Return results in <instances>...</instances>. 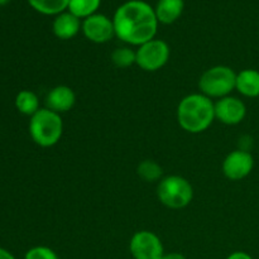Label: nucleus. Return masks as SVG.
<instances>
[{"label": "nucleus", "instance_id": "obj_15", "mask_svg": "<svg viewBox=\"0 0 259 259\" xmlns=\"http://www.w3.org/2000/svg\"><path fill=\"white\" fill-rule=\"evenodd\" d=\"M15 108L20 114L32 116L39 110V99L37 94L30 90H22L15 96Z\"/></svg>", "mask_w": 259, "mask_h": 259}, {"label": "nucleus", "instance_id": "obj_7", "mask_svg": "<svg viewBox=\"0 0 259 259\" xmlns=\"http://www.w3.org/2000/svg\"><path fill=\"white\" fill-rule=\"evenodd\" d=\"M129 250L134 259H159L164 254L159 237L149 230L137 232L129 243Z\"/></svg>", "mask_w": 259, "mask_h": 259}, {"label": "nucleus", "instance_id": "obj_22", "mask_svg": "<svg viewBox=\"0 0 259 259\" xmlns=\"http://www.w3.org/2000/svg\"><path fill=\"white\" fill-rule=\"evenodd\" d=\"M159 259H186L185 255H182L181 253H177V252H172V253H164Z\"/></svg>", "mask_w": 259, "mask_h": 259}, {"label": "nucleus", "instance_id": "obj_20", "mask_svg": "<svg viewBox=\"0 0 259 259\" xmlns=\"http://www.w3.org/2000/svg\"><path fill=\"white\" fill-rule=\"evenodd\" d=\"M24 259H61L60 255L51 249L50 247H45V245H37L33 247L25 253Z\"/></svg>", "mask_w": 259, "mask_h": 259}, {"label": "nucleus", "instance_id": "obj_19", "mask_svg": "<svg viewBox=\"0 0 259 259\" xmlns=\"http://www.w3.org/2000/svg\"><path fill=\"white\" fill-rule=\"evenodd\" d=\"M111 62L119 68L131 67L137 62V52L131 47L115 48L111 53Z\"/></svg>", "mask_w": 259, "mask_h": 259}, {"label": "nucleus", "instance_id": "obj_16", "mask_svg": "<svg viewBox=\"0 0 259 259\" xmlns=\"http://www.w3.org/2000/svg\"><path fill=\"white\" fill-rule=\"evenodd\" d=\"M30 7L46 15H58L68 9L70 0H28Z\"/></svg>", "mask_w": 259, "mask_h": 259}, {"label": "nucleus", "instance_id": "obj_14", "mask_svg": "<svg viewBox=\"0 0 259 259\" xmlns=\"http://www.w3.org/2000/svg\"><path fill=\"white\" fill-rule=\"evenodd\" d=\"M184 0H158L154 13L158 19V23L162 24H172L181 17L184 12Z\"/></svg>", "mask_w": 259, "mask_h": 259}, {"label": "nucleus", "instance_id": "obj_3", "mask_svg": "<svg viewBox=\"0 0 259 259\" xmlns=\"http://www.w3.org/2000/svg\"><path fill=\"white\" fill-rule=\"evenodd\" d=\"M63 121L61 114L40 108L29 119V136L35 144L43 148L53 147L61 141Z\"/></svg>", "mask_w": 259, "mask_h": 259}, {"label": "nucleus", "instance_id": "obj_12", "mask_svg": "<svg viewBox=\"0 0 259 259\" xmlns=\"http://www.w3.org/2000/svg\"><path fill=\"white\" fill-rule=\"evenodd\" d=\"M81 25H82V23H81L80 18H77L67 10V12L56 15L52 23V30L56 37L66 40L75 37L80 32Z\"/></svg>", "mask_w": 259, "mask_h": 259}, {"label": "nucleus", "instance_id": "obj_21", "mask_svg": "<svg viewBox=\"0 0 259 259\" xmlns=\"http://www.w3.org/2000/svg\"><path fill=\"white\" fill-rule=\"evenodd\" d=\"M227 259H253V258H252V255L248 254V253L238 250V252L232 253V254H230Z\"/></svg>", "mask_w": 259, "mask_h": 259}, {"label": "nucleus", "instance_id": "obj_10", "mask_svg": "<svg viewBox=\"0 0 259 259\" xmlns=\"http://www.w3.org/2000/svg\"><path fill=\"white\" fill-rule=\"evenodd\" d=\"M247 115V106L240 99L225 96L215 103V119L227 125L242 123Z\"/></svg>", "mask_w": 259, "mask_h": 259}, {"label": "nucleus", "instance_id": "obj_6", "mask_svg": "<svg viewBox=\"0 0 259 259\" xmlns=\"http://www.w3.org/2000/svg\"><path fill=\"white\" fill-rule=\"evenodd\" d=\"M137 65L144 71L154 72L158 71L168 62L171 50L167 42L162 39L148 40L137 48Z\"/></svg>", "mask_w": 259, "mask_h": 259}, {"label": "nucleus", "instance_id": "obj_2", "mask_svg": "<svg viewBox=\"0 0 259 259\" xmlns=\"http://www.w3.org/2000/svg\"><path fill=\"white\" fill-rule=\"evenodd\" d=\"M215 120V103L204 94H190L177 106V121L184 131L199 134Z\"/></svg>", "mask_w": 259, "mask_h": 259}, {"label": "nucleus", "instance_id": "obj_4", "mask_svg": "<svg viewBox=\"0 0 259 259\" xmlns=\"http://www.w3.org/2000/svg\"><path fill=\"white\" fill-rule=\"evenodd\" d=\"M157 196L168 209L180 210L189 206L194 199V189L190 181L179 175L162 177L157 186Z\"/></svg>", "mask_w": 259, "mask_h": 259}, {"label": "nucleus", "instance_id": "obj_1", "mask_svg": "<svg viewBox=\"0 0 259 259\" xmlns=\"http://www.w3.org/2000/svg\"><path fill=\"white\" fill-rule=\"evenodd\" d=\"M115 37L131 46H141L154 39L158 29V19L148 3L129 0L116 9L113 17Z\"/></svg>", "mask_w": 259, "mask_h": 259}, {"label": "nucleus", "instance_id": "obj_11", "mask_svg": "<svg viewBox=\"0 0 259 259\" xmlns=\"http://www.w3.org/2000/svg\"><path fill=\"white\" fill-rule=\"evenodd\" d=\"M76 103V95L71 88L66 85H58L51 89L46 96V108L57 114L70 111Z\"/></svg>", "mask_w": 259, "mask_h": 259}, {"label": "nucleus", "instance_id": "obj_13", "mask_svg": "<svg viewBox=\"0 0 259 259\" xmlns=\"http://www.w3.org/2000/svg\"><path fill=\"white\" fill-rule=\"evenodd\" d=\"M235 90L245 98L259 96V71L254 68H245L237 73Z\"/></svg>", "mask_w": 259, "mask_h": 259}, {"label": "nucleus", "instance_id": "obj_24", "mask_svg": "<svg viewBox=\"0 0 259 259\" xmlns=\"http://www.w3.org/2000/svg\"><path fill=\"white\" fill-rule=\"evenodd\" d=\"M10 0H0V5H5V4H8Z\"/></svg>", "mask_w": 259, "mask_h": 259}, {"label": "nucleus", "instance_id": "obj_5", "mask_svg": "<svg viewBox=\"0 0 259 259\" xmlns=\"http://www.w3.org/2000/svg\"><path fill=\"white\" fill-rule=\"evenodd\" d=\"M237 72L229 66H214L201 75L199 89L201 94L210 99H222L229 96L235 90Z\"/></svg>", "mask_w": 259, "mask_h": 259}, {"label": "nucleus", "instance_id": "obj_9", "mask_svg": "<svg viewBox=\"0 0 259 259\" xmlns=\"http://www.w3.org/2000/svg\"><path fill=\"white\" fill-rule=\"evenodd\" d=\"M254 167V158L244 149L233 151L223 161V174L230 181H240L249 176Z\"/></svg>", "mask_w": 259, "mask_h": 259}, {"label": "nucleus", "instance_id": "obj_17", "mask_svg": "<svg viewBox=\"0 0 259 259\" xmlns=\"http://www.w3.org/2000/svg\"><path fill=\"white\" fill-rule=\"evenodd\" d=\"M101 0H70L67 10L80 19H86L98 12Z\"/></svg>", "mask_w": 259, "mask_h": 259}, {"label": "nucleus", "instance_id": "obj_18", "mask_svg": "<svg viewBox=\"0 0 259 259\" xmlns=\"http://www.w3.org/2000/svg\"><path fill=\"white\" fill-rule=\"evenodd\" d=\"M137 172H138L139 177L146 182H156L161 181L162 172L163 171H162V167L157 162L152 161V159H146V161L139 163Z\"/></svg>", "mask_w": 259, "mask_h": 259}, {"label": "nucleus", "instance_id": "obj_23", "mask_svg": "<svg viewBox=\"0 0 259 259\" xmlns=\"http://www.w3.org/2000/svg\"><path fill=\"white\" fill-rule=\"evenodd\" d=\"M0 259H17L12 252L0 247Z\"/></svg>", "mask_w": 259, "mask_h": 259}, {"label": "nucleus", "instance_id": "obj_8", "mask_svg": "<svg viewBox=\"0 0 259 259\" xmlns=\"http://www.w3.org/2000/svg\"><path fill=\"white\" fill-rule=\"evenodd\" d=\"M81 29H82L83 35L90 42L99 43V45L109 42L113 39V37H115L113 19L106 17L105 14H99V13H95L83 19Z\"/></svg>", "mask_w": 259, "mask_h": 259}]
</instances>
